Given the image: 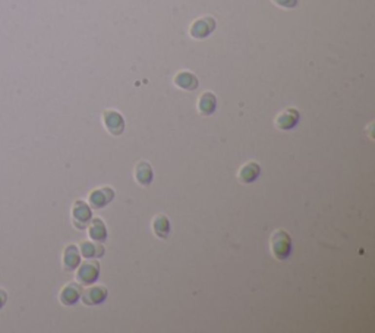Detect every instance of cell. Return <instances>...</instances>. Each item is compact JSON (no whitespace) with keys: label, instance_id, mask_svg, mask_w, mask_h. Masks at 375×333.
Returning <instances> with one entry per match:
<instances>
[{"label":"cell","instance_id":"6da1fadb","mask_svg":"<svg viewBox=\"0 0 375 333\" xmlns=\"http://www.w3.org/2000/svg\"><path fill=\"white\" fill-rule=\"evenodd\" d=\"M271 253L277 260H284L292 251V241L286 231H276L270 239Z\"/></svg>","mask_w":375,"mask_h":333},{"label":"cell","instance_id":"7a4b0ae2","mask_svg":"<svg viewBox=\"0 0 375 333\" xmlns=\"http://www.w3.org/2000/svg\"><path fill=\"white\" fill-rule=\"evenodd\" d=\"M216 28V21L214 18L211 17H204V18H200L197 20L191 28H189V34L194 37V39H206L208 37Z\"/></svg>","mask_w":375,"mask_h":333},{"label":"cell","instance_id":"3957f363","mask_svg":"<svg viewBox=\"0 0 375 333\" xmlns=\"http://www.w3.org/2000/svg\"><path fill=\"white\" fill-rule=\"evenodd\" d=\"M98 272H100V266H98L97 261H87V263L79 266V269L76 272V279H78L79 283L88 285V283H93L97 279Z\"/></svg>","mask_w":375,"mask_h":333},{"label":"cell","instance_id":"277c9868","mask_svg":"<svg viewBox=\"0 0 375 333\" xmlns=\"http://www.w3.org/2000/svg\"><path fill=\"white\" fill-rule=\"evenodd\" d=\"M103 122L106 125V128L113 134V135H119L122 131H123V126H125V122H123V118L119 112H114V110H107L103 113Z\"/></svg>","mask_w":375,"mask_h":333},{"label":"cell","instance_id":"5b68a950","mask_svg":"<svg viewBox=\"0 0 375 333\" xmlns=\"http://www.w3.org/2000/svg\"><path fill=\"white\" fill-rule=\"evenodd\" d=\"M72 216L78 228H85L87 223L91 220V210L84 201H76L72 210Z\"/></svg>","mask_w":375,"mask_h":333},{"label":"cell","instance_id":"8992f818","mask_svg":"<svg viewBox=\"0 0 375 333\" xmlns=\"http://www.w3.org/2000/svg\"><path fill=\"white\" fill-rule=\"evenodd\" d=\"M299 120V112L296 109H286L276 118V126L279 129H290Z\"/></svg>","mask_w":375,"mask_h":333},{"label":"cell","instance_id":"52a82bcc","mask_svg":"<svg viewBox=\"0 0 375 333\" xmlns=\"http://www.w3.org/2000/svg\"><path fill=\"white\" fill-rule=\"evenodd\" d=\"M82 295V288L78 283H68L60 292V301L65 305L75 304Z\"/></svg>","mask_w":375,"mask_h":333},{"label":"cell","instance_id":"ba28073f","mask_svg":"<svg viewBox=\"0 0 375 333\" xmlns=\"http://www.w3.org/2000/svg\"><path fill=\"white\" fill-rule=\"evenodd\" d=\"M112 198H113V191L110 188H98L90 194V203L95 209L106 206L109 201H112Z\"/></svg>","mask_w":375,"mask_h":333},{"label":"cell","instance_id":"9c48e42d","mask_svg":"<svg viewBox=\"0 0 375 333\" xmlns=\"http://www.w3.org/2000/svg\"><path fill=\"white\" fill-rule=\"evenodd\" d=\"M258 175H260V166L254 161H249L241 168L238 178L242 184H251L258 178Z\"/></svg>","mask_w":375,"mask_h":333},{"label":"cell","instance_id":"30bf717a","mask_svg":"<svg viewBox=\"0 0 375 333\" xmlns=\"http://www.w3.org/2000/svg\"><path fill=\"white\" fill-rule=\"evenodd\" d=\"M82 301L87 305H93V304H100L106 296H107V289L103 286H94L87 289L82 295Z\"/></svg>","mask_w":375,"mask_h":333},{"label":"cell","instance_id":"8fae6325","mask_svg":"<svg viewBox=\"0 0 375 333\" xmlns=\"http://www.w3.org/2000/svg\"><path fill=\"white\" fill-rule=\"evenodd\" d=\"M174 84L177 87H180L182 90H195L198 87V79L194 74L191 72H179L176 77H174Z\"/></svg>","mask_w":375,"mask_h":333},{"label":"cell","instance_id":"7c38bea8","mask_svg":"<svg viewBox=\"0 0 375 333\" xmlns=\"http://www.w3.org/2000/svg\"><path fill=\"white\" fill-rule=\"evenodd\" d=\"M135 179L141 185H148L152 179V169L147 161H139L135 168Z\"/></svg>","mask_w":375,"mask_h":333},{"label":"cell","instance_id":"4fadbf2b","mask_svg":"<svg viewBox=\"0 0 375 333\" xmlns=\"http://www.w3.org/2000/svg\"><path fill=\"white\" fill-rule=\"evenodd\" d=\"M79 261H81V255H79V251L75 245H69L66 247L65 250V254H63V266L66 270H74L79 266Z\"/></svg>","mask_w":375,"mask_h":333},{"label":"cell","instance_id":"5bb4252c","mask_svg":"<svg viewBox=\"0 0 375 333\" xmlns=\"http://www.w3.org/2000/svg\"><path fill=\"white\" fill-rule=\"evenodd\" d=\"M216 104H217V100H216V96L213 93H204L200 100H198V110L203 113V115H211L216 109Z\"/></svg>","mask_w":375,"mask_h":333},{"label":"cell","instance_id":"9a60e30c","mask_svg":"<svg viewBox=\"0 0 375 333\" xmlns=\"http://www.w3.org/2000/svg\"><path fill=\"white\" fill-rule=\"evenodd\" d=\"M104 253V248L101 244H97V242H90V241H85L82 242L81 245V254L87 258H94V257H101Z\"/></svg>","mask_w":375,"mask_h":333},{"label":"cell","instance_id":"2e32d148","mask_svg":"<svg viewBox=\"0 0 375 333\" xmlns=\"http://www.w3.org/2000/svg\"><path fill=\"white\" fill-rule=\"evenodd\" d=\"M152 229L155 232L157 236L160 238H166L169 235V231H170V223H169V219L163 215H158L154 217L152 220Z\"/></svg>","mask_w":375,"mask_h":333},{"label":"cell","instance_id":"e0dca14e","mask_svg":"<svg viewBox=\"0 0 375 333\" xmlns=\"http://www.w3.org/2000/svg\"><path fill=\"white\" fill-rule=\"evenodd\" d=\"M90 236L94 241H103L107 236V231H106V226L101 222V219H98V217L93 219V223L90 226Z\"/></svg>","mask_w":375,"mask_h":333},{"label":"cell","instance_id":"ac0fdd59","mask_svg":"<svg viewBox=\"0 0 375 333\" xmlns=\"http://www.w3.org/2000/svg\"><path fill=\"white\" fill-rule=\"evenodd\" d=\"M273 2L280 6V8H286V9H292L298 5V0H273Z\"/></svg>","mask_w":375,"mask_h":333},{"label":"cell","instance_id":"d6986e66","mask_svg":"<svg viewBox=\"0 0 375 333\" xmlns=\"http://www.w3.org/2000/svg\"><path fill=\"white\" fill-rule=\"evenodd\" d=\"M6 299H8V295L5 294V291L0 289V308H3V305H5Z\"/></svg>","mask_w":375,"mask_h":333}]
</instances>
